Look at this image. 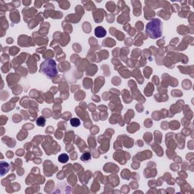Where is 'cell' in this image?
Instances as JSON below:
<instances>
[{
    "label": "cell",
    "instance_id": "cell-4",
    "mask_svg": "<svg viewBox=\"0 0 194 194\" xmlns=\"http://www.w3.org/2000/svg\"><path fill=\"white\" fill-rule=\"evenodd\" d=\"M68 155L66 154H62L61 155H59L58 157V161L62 163H65L68 161Z\"/></svg>",
    "mask_w": 194,
    "mask_h": 194
},
{
    "label": "cell",
    "instance_id": "cell-5",
    "mask_svg": "<svg viewBox=\"0 0 194 194\" xmlns=\"http://www.w3.org/2000/svg\"><path fill=\"white\" fill-rule=\"evenodd\" d=\"M46 124V119L43 117H40L36 120V125L40 126V127H43Z\"/></svg>",
    "mask_w": 194,
    "mask_h": 194
},
{
    "label": "cell",
    "instance_id": "cell-3",
    "mask_svg": "<svg viewBox=\"0 0 194 194\" xmlns=\"http://www.w3.org/2000/svg\"><path fill=\"white\" fill-rule=\"evenodd\" d=\"M95 34L97 37H103L106 35V31L103 27H98L95 30Z\"/></svg>",
    "mask_w": 194,
    "mask_h": 194
},
{
    "label": "cell",
    "instance_id": "cell-1",
    "mask_svg": "<svg viewBox=\"0 0 194 194\" xmlns=\"http://www.w3.org/2000/svg\"><path fill=\"white\" fill-rule=\"evenodd\" d=\"M146 31L149 37L156 39L161 35V22L159 19H154L149 22L146 27Z\"/></svg>",
    "mask_w": 194,
    "mask_h": 194
},
{
    "label": "cell",
    "instance_id": "cell-2",
    "mask_svg": "<svg viewBox=\"0 0 194 194\" xmlns=\"http://www.w3.org/2000/svg\"><path fill=\"white\" fill-rule=\"evenodd\" d=\"M40 72H42L46 76L52 78L57 75L58 71L56 68V64L53 60H47L42 63Z\"/></svg>",
    "mask_w": 194,
    "mask_h": 194
},
{
    "label": "cell",
    "instance_id": "cell-6",
    "mask_svg": "<svg viewBox=\"0 0 194 194\" xmlns=\"http://www.w3.org/2000/svg\"><path fill=\"white\" fill-rule=\"evenodd\" d=\"M80 122L79 119H77V118H73L71 120V125L74 127H77L80 125Z\"/></svg>",
    "mask_w": 194,
    "mask_h": 194
}]
</instances>
